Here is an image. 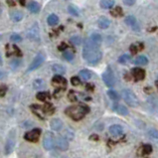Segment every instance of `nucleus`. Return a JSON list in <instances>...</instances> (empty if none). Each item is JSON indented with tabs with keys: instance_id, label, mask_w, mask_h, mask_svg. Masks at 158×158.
<instances>
[{
	"instance_id": "nucleus-38",
	"label": "nucleus",
	"mask_w": 158,
	"mask_h": 158,
	"mask_svg": "<svg viewBox=\"0 0 158 158\" xmlns=\"http://www.w3.org/2000/svg\"><path fill=\"white\" fill-rule=\"evenodd\" d=\"M129 51H130V53L132 55H136V53L138 52V47L136 44H131L130 47H129Z\"/></svg>"
},
{
	"instance_id": "nucleus-42",
	"label": "nucleus",
	"mask_w": 158,
	"mask_h": 158,
	"mask_svg": "<svg viewBox=\"0 0 158 158\" xmlns=\"http://www.w3.org/2000/svg\"><path fill=\"white\" fill-rule=\"evenodd\" d=\"M124 4H125V5H127V6H132L135 4V1H134V0H124Z\"/></svg>"
},
{
	"instance_id": "nucleus-31",
	"label": "nucleus",
	"mask_w": 158,
	"mask_h": 158,
	"mask_svg": "<svg viewBox=\"0 0 158 158\" xmlns=\"http://www.w3.org/2000/svg\"><path fill=\"white\" fill-rule=\"evenodd\" d=\"M50 96H49V92H38L36 96L37 99H38V101H45Z\"/></svg>"
},
{
	"instance_id": "nucleus-3",
	"label": "nucleus",
	"mask_w": 158,
	"mask_h": 158,
	"mask_svg": "<svg viewBox=\"0 0 158 158\" xmlns=\"http://www.w3.org/2000/svg\"><path fill=\"white\" fill-rule=\"evenodd\" d=\"M121 97L124 101L131 108H137L139 106V99L136 95L129 89H124L121 90Z\"/></svg>"
},
{
	"instance_id": "nucleus-19",
	"label": "nucleus",
	"mask_w": 158,
	"mask_h": 158,
	"mask_svg": "<svg viewBox=\"0 0 158 158\" xmlns=\"http://www.w3.org/2000/svg\"><path fill=\"white\" fill-rule=\"evenodd\" d=\"M153 151L152 145L150 144H144L140 149L138 150V155H148Z\"/></svg>"
},
{
	"instance_id": "nucleus-29",
	"label": "nucleus",
	"mask_w": 158,
	"mask_h": 158,
	"mask_svg": "<svg viewBox=\"0 0 158 158\" xmlns=\"http://www.w3.org/2000/svg\"><path fill=\"white\" fill-rule=\"evenodd\" d=\"M130 61H131V55L128 54H124L118 58V62L120 64H127V63H129Z\"/></svg>"
},
{
	"instance_id": "nucleus-6",
	"label": "nucleus",
	"mask_w": 158,
	"mask_h": 158,
	"mask_svg": "<svg viewBox=\"0 0 158 158\" xmlns=\"http://www.w3.org/2000/svg\"><path fill=\"white\" fill-rule=\"evenodd\" d=\"M27 36L31 41H40V30H39V26L37 23H35L33 26L28 30Z\"/></svg>"
},
{
	"instance_id": "nucleus-34",
	"label": "nucleus",
	"mask_w": 158,
	"mask_h": 158,
	"mask_svg": "<svg viewBox=\"0 0 158 158\" xmlns=\"http://www.w3.org/2000/svg\"><path fill=\"white\" fill-rule=\"evenodd\" d=\"M110 14L113 16V17H119V16H122L124 12H122V9L117 6V7H115L113 10H110Z\"/></svg>"
},
{
	"instance_id": "nucleus-47",
	"label": "nucleus",
	"mask_w": 158,
	"mask_h": 158,
	"mask_svg": "<svg viewBox=\"0 0 158 158\" xmlns=\"http://www.w3.org/2000/svg\"><path fill=\"white\" fill-rule=\"evenodd\" d=\"M90 140H99V135H97V134H94V135H92L90 137Z\"/></svg>"
},
{
	"instance_id": "nucleus-30",
	"label": "nucleus",
	"mask_w": 158,
	"mask_h": 158,
	"mask_svg": "<svg viewBox=\"0 0 158 158\" xmlns=\"http://www.w3.org/2000/svg\"><path fill=\"white\" fill-rule=\"evenodd\" d=\"M68 11H69V13L73 16H76V17H79V16H80V11H79V9L74 5H70L68 7Z\"/></svg>"
},
{
	"instance_id": "nucleus-16",
	"label": "nucleus",
	"mask_w": 158,
	"mask_h": 158,
	"mask_svg": "<svg viewBox=\"0 0 158 158\" xmlns=\"http://www.w3.org/2000/svg\"><path fill=\"white\" fill-rule=\"evenodd\" d=\"M27 8L29 9V11L31 13L37 14V13L40 12L41 7H40V4H39L37 1H30V2H28Z\"/></svg>"
},
{
	"instance_id": "nucleus-41",
	"label": "nucleus",
	"mask_w": 158,
	"mask_h": 158,
	"mask_svg": "<svg viewBox=\"0 0 158 158\" xmlns=\"http://www.w3.org/2000/svg\"><path fill=\"white\" fill-rule=\"evenodd\" d=\"M68 97H69V99H70L71 101H77V97H76V95L74 94L73 92H69Z\"/></svg>"
},
{
	"instance_id": "nucleus-12",
	"label": "nucleus",
	"mask_w": 158,
	"mask_h": 158,
	"mask_svg": "<svg viewBox=\"0 0 158 158\" xmlns=\"http://www.w3.org/2000/svg\"><path fill=\"white\" fill-rule=\"evenodd\" d=\"M131 75L136 81H142L145 78V71L141 68H133L131 70Z\"/></svg>"
},
{
	"instance_id": "nucleus-25",
	"label": "nucleus",
	"mask_w": 158,
	"mask_h": 158,
	"mask_svg": "<svg viewBox=\"0 0 158 158\" xmlns=\"http://www.w3.org/2000/svg\"><path fill=\"white\" fill-rule=\"evenodd\" d=\"M115 110L120 115H128V110L122 104H118L117 106H115Z\"/></svg>"
},
{
	"instance_id": "nucleus-7",
	"label": "nucleus",
	"mask_w": 158,
	"mask_h": 158,
	"mask_svg": "<svg viewBox=\"0 0 158 158\" xmlns=\"http://www.w3.org/2000/svg\"><path fill=\"white\" fill-rule=\"evenodd\" d=\"M44 61H45V57H44V55L41 54V53H39V54L34 58V60L32 61L31 64H30V66L28 67L27 72H32V71L37 70L42 64H43Z\"/></svg>"
},
{
	"instance_id": "nucleus-28",
	"label": "nucleus",
	"mask_w": 158,
	"mask_h": 158,
	"mask_svg": "<svg viewBox=\"0 0 158 158\" xmlns=\"http://www.w3.org/2000/svg\"><path fill=\"white\" fill-rule=\"evenodd\" d=\"M108 97H110V99H112V101H117L118 99H120V96L118 95V92H115V90H108Z\"/></svg>"
},
{
	"instance_id": "nucleus-24",
	"label": "nucleus",
	"mask_w": 158,
	"mask_h": 158,
	"mask_svg": "<svg viewBox=\"0 0 158 158\" xmlns=\"http://www.w3.org/2000/svg\"><path fill=\"white\" fill-rule=\"evenodd\" d=\"M47 22L50 26H55V25H57L59 23V17L56 14H51L47 18Z\"/></svg>"
},
{
	"instance_id": "nucleus-39",
	"label": "nucleus",
	"mask_w": 158,
	"mask_h": 158,
	"mask_svg": "<svg viewBox=\"0 0 158 158\" xmlns=\"http://www.w3.org/2000/svg\"><path fill=\"white\" fill-rule=\"evenodd\" d=\"M7 90H8V88H7L6 85L0 86V97H4V96H5Z\"/></svg>"
},
{
	"instance_id": "nucleus-15",
	"label": "nucleus",
	"mask_w": 158,
	"mask_h": 158,
	"mask_svg": "<svg viewBox=\"0 0 158 158\" xmlns=\"http://www.w3.org/2000/svg\"><path fill=\"white\" fill-rule=\"evenodd\" d=\"M110 133L115 136L121 135L124 133V127L119 124H113L110 127Z\"/></svg>"
},
{
	"instance_id": "nucleus-37",
	"label": "nucleus",
	"mask_w": 158,
	"mask_h": 158,
	"mask_svg": "<svg viewBox=\"0 0 158 158\" xmlns=\"http://www.w3.org/2000/svg\"><path fill=\"white\" fill-rule=\"evenodd\" d=\"M10 40L12 42H16V43H18V42H21L22 41V37L20 36V35L18 34H12L10 37Z\"/></svg>"
},
{
	"instance_id": "nucleus-35",
	"label": "nucleus",
	"mask_w": 158,
	"mask_h": 158,
	"mask_svg": "<svg viewBox=\"0 0 158 158\" xmlns=\"http://www.w3.org/2000/svg\"><path fill=\"white\" fill-rule=\"evenodd\" d=\"M63 57H64L65 60H67V61L72 62L74 60V58H75V55H74L72 52H69V51H64V53H63Z\"/></svg>"
},
{
	"instance_id": "nucleus-46",
	"label": "nucleus",
	"mask_w": 158,
	"mask_h": 158,
	"mask_svg": "<svg viewBox=\"0 0 158 158\" xmlns=\"http://www.w3.org/2000/svg\"><path fill=\"white\" fill-rule=\"evenodd\" d=\"M86 87H87V90H92L95 89V88H94L95 86L92 85V83H88V85L86 86Z\"/></svg>"
},
{
	"instance_id": "nucleus-13",
	"label": "nucleus",
	"mask_w": 158,
	"mask_h": 158,
	"mask_svg": "<svg viewBox=\"0 0 158 158\" xmlns=\"http://www.w3.org/2000/svg\"><path fill=\"white\" fill-rule=\"evenodd\" d=\"M52 83L54 86H62L63 89H65L67 86V80L65 78H63L62 76L56 75L54 78L52 79Z\"/></svg>"
},
{
	"instance_id": "nucleus-36",
	"label": "nucleus",
	"mask_w": 158,
	"mask_h": 158,
	"mask_svg": "<svg viewBox=\"0 0 158 158\" xmlns=\"http://www.w3.org/2000/svg\"><path fill=\"white\" fill-rule=\"evenodd\" d=\"M21 65V61L19 60L15 59V60H12V61L10 62V64H9V66H10V68L12 70H16L17 68H19Z\"/></svg>"
},
{
	"instance_id": "nucleus-51",
	"label": "nucleus",
	"mask_w": 158,
	"mask_h": 158,
	"mask_svg": "<svg viewBox=\"0 0 158 158\" xmlns=\"http://www.w3.org/2000/svg\"><path fill=\"white\" fill-rule=\"evenodd\" d=\"M20 4H21V5H23V6H24V5H25V4H26V3H25L24 1H20Z\"/></svg>"
},
{
	"instance_id": "nucleus-20",
	"label": "nucleus",
	"mask_w": 158,
	"mask_h": 158,
	"mask_svg": "<svg viewBox=\"0 0 158 158\" xmlns=\"http://www.w3.org/2000/svg\"><path fill=\"white\" fill-rule=\"evenodd\" d=\"M32 86H33V89L35 90H41L46 87V83L44 82V80H42V79H36V80L33 81Z\"/></svg>"
},
{
	"instance_id": "nucleus-44",
	"label": "nucleus",
	"mask_w": 158,
	"mask_h": 158,
	"mask_svg": "<svg viewBox=\"0 0 158 158\" xmlns=\"http://www.w3.org/2000/svg\"><path fill=\"white\" fill-rule=\"evenodd\" d=\"M144 92H146V94H148V95H150L152 92V88L151 87H146L144 88Z\"/></svg>"
},
{
	"instance_id": "nucleus-9",
	"label": "nucleus",
	"mask_w": 158,
	"mask_h": 158,
	"mask_svg": "<svg viewBox=\"0 0 158 158\" xmlns=\"http://www.w3.org/2000/svg\"><path fill=\"white\" fill-rule=\"evenodd\" d=\"M14 130H12L9 133L8 139L6 141L5 144V154H10L11 152L13 151L14 147H15V135H14Z\"/></svg>"
},
{
	"instance_id": "nucleus-18",
	"label": "nucleus",
	"mask_w": 158,
	"mask_h": 158,
	"mask_svg": "<svg viewBox=\"0 0 158 158\" xmlns=\"http://www.w3.org/2000/svg\"><path fill=\"white\" fill-rule=\"evenodd\" d=\"M90 40L97 46H101V44L103 43V37H101V34L99 33H92L90 37Z\"/></svg>"
},
{
	"instance_id": "nucleus-17",
	"label": "nucleus",
	"mask_w": 158,
	"mask_h": 158,
	"mask_svg": "<svg viewBox=\"0 0 158 158\" xmlns=\"http://www.w3.org/2000/svg\"><path fill=\"white\" fill-rule=\"evenodd\" d=\"M97 25L101 29H108L110 26V20L108 17H101L97 21Z\"/></svg>"
},
{
	"instance_id": "nucleus-11",
	"label": "nucleus",
	"mask_w": 158,
	"mask_h": 158,
	"mask_svg": "<svg viewBox=\"0 0 158 158\" xmlns=\"http://www.w3.org/2000/svg\"><path fill=\"white\" fill-rule=\"evenodd\" d=\"M55 147H58L60 150L65 151L69 148V141L66 138H64L63 136H59L55 140Z\"/></svg>"
},
{
	"instance_id": "nucleus-1",
	"label": "nucleus",
	"mask_w": 158,
	"mask_h": 158,
	"mask_svg": "<svg viewBox=\"0 0 158 158\" xmlns=\"http://www.w3.org/2000/svg\"><path fill=\"white\" fill-rule=\"evenodd\" d=\"M83 57L89 64L96 65L101 60L103 53L99 46L95 45L90 38L86 39L83 47Z\"/></svg>"
},
{
	"instance_id": "nucleus-33",
	"label": "nucleus",
	"mask_w": 158,
	"mask_h": 158,
	"mask_svg": "<svg viewBox=\"0 0 158 158\" xmlns=\"http://www.w3.org/2000/svg\"><path fill=\"white\" fill-rule=\"evenodd\" d=\"M70 42L75 46H80L82 44V38L80 36H73L70 38Z\"/></svg>"
},
{
	"instance_id": "nucleus-22",
	"label": "nucleus",
	"mask_w": 158,
	"mask_h": 158,
	"mask_svg": "<svg viewBox=\"0 0 158 158\" xmlns=\"http://www.w3.org/2000/svg\"><path fill=\"white\" fill-rule=\"evenodd\" d=\"M10 17L13 22H19L23 19V13L21 11H13V12H11Z\"/></svg>"
},
{
	"instance_id": "nucleus-14",
	"label": "nucleus",
	"mask_w": 158,
	"mask_h": 158,
	"mask_svg": "<svg viewBox=\"0 0 158 158\" xmlns=\"http://www.w3.org/2000/svg\"><path fill=\"white\" fill-rule=\"evenodd\" d=\"M64 127V124L60 118H54L51 121V128L53 129L54 131H60L61 129Z\"/></svg>"
},
{
	"instance_id": "nucleus-32",
	"label": "nucleus",
	"mask_w": 158,
	"mask_h": 158,
	"mask_svg": "<svg viewBox=\"0 0 158 158\" xmlns=\"http://www.w3.org/2000/svg\"><path fill=\"white\" fill-rule=\"evenodd\" d=\"M74 136H75L74 135V131L72 130L71 128H67L66 130H65V134L63 137L66 138L68 141H70V140H72V139H74Z\"/></svg>"
},
{
	"instance_id": "nucleus-2",
	"label": "nucleus",
	"mask_w": 158,
	"mask_h": 158,
	"mask_svg": "<svg viewBox=\"0 0 158 158\" xmlns=\"http://www.w3.org/2000/svg\"><path fill=\"white\" fill-rule=\"evenodd\" d=\"M90 112V108L86 104H77L66 108L65 113L74 120H80L85 117L87 113Z\"/></svg>"
},
{
	"instance_id": "nucleus-26",
	"label": "nucleus",
	"mask_w": 158,
	"mask_h": 158,
	"mask_svg": "<svg viewBox=\"0 0 158 158\" xmlns=\"http://www.w3.org/2000/svg\"><path fill=\"white\" fill-rule=\"evenodd\" d=\"M134 64L139 65V66H144L148 64V59L145 56H138L135 60H134Z\"/></svg>"
},
{
	"instance_id": "nucleus-23",
	"label": "nucleus",
	"mask_w": 158,
	"mask_h": 158,
	"mask_svg": "<svg viewBox=\"0 0 158 158\" xmlns=\"http://www.w3.org/2000/svg\"><path fill=\"white\" fill-rule=\"evenodd\" d=\"M115 2L113 0H103V1L99 2V5L103 9H110L115 6Z\"/></svg>"
},
{
	"instance_id": "nucleus-43",
	"label": "nucleus",
	"mask_w": 158,
	"mask_h": 158,
	"mask_svg": "<svg viewBox=\"0 0 158 158\" xmlns=\"http://www.w3.org/2000/svg\"><path fill=\"white\" fill-rule=\"evenodd\" d=\"M67 48H68V46H67V44H65V43H62L61 45L59 46V48H58V49H59L60 51H64V50H66Z\"/></svg>"
},
{
	"instance_id": "nucleus-50",
	"label": "nucleus",
	"mask_w": 158,
	"mask_h": 158,
	"mask_svg": "<svg viewBox=\"0 0 158 158\" xmlns=\"http://www.w3.org/2000/svg\"><path fill=\"white\" fill-rule=\"evenodd\" d=\"M3 64V61H2V58H1V55H0V66H2Z\"/></svg>"
},
{
	"instance_id": "nucleus-10",
	"label": "nucleus",
	"mask_w": 158,
	"mask_h": 158,
	"mask_svg": "<svg viewBox=\"0 0 158 158\" xmlns=\"http://www.w3.org/2000/svg\"><path fill=\"white\" fill-rule=\"evenodd\" d=\"M125 23H126L127 26H129L131 28L133 31L135 32H139L140 31V27H139L138 23H137V20H136V18L134 17V16H127L126 18H125Z\"/></svg>"
},
{
	"instance_id": "nucleus-27",
	"label": "nucleus",
	"mask_w": 158,
	"mask_h": 158,
	"mask_svg": "<svg viewBox=\"0 0 158 158\" xmlns=\"http://www.w3.org/2000/svg\"><path fill=\"white\" fill-rule=\"evenodd\" d=\"M80 76H81V78L83 79V80L88 81V80H90V79L92 78V72L89 71V70L83 69L80 72Z\"/></svg>"
},
{
	"instance_id": "nucleus-49",
	"label": "nucleus",
	"mask_w": 158,
	"mask_h": 158,
	"mask_svg": "<svg viewBox=\"0 0 158 158\" xmlns=\"http://www.w3.org/2000/svg\"><path fill=\"white\" fill-rule=\"evenodd\" d=\"M6 3L8 4L9 6H15V4H16L14 1H6Z\"/></svg>"
},
{
	"instance_id": "nucleus-45",
	"label": "nucleus",
	"mask_w": 158,
	"mask_h": 158,
	"mask_svg": "<svg viewBox=\"0 0 158 158\" xmlns=\"http://www.w3.org/2000/svg\"><path fill=\"white\" fill-rule=\"evenodd\" d=\"M13 48H14V51H15V53H17L18 56H22V53H21V51L18 49L16 46H13Z\"/></svg>"
},
{
	"instance_id": "nucleus-4",
	"label": "nucleus",
	"mask_w": 158,
	"mask_h": 158,
	"mask_svg": "<svg viewBox=\"0 0 158 158\" xmlns=\"http://www.w3.org/2000/svg\"><path fill=\"white\" fill-rule=\"evenodd\" d=\"M103 81L106 83V87H113L115 85L117 82V79H115V75L113 73L112 69L110 66L106 68V70L104 71V73L103 74Z\"/></svg>"
},
{
	"instance_id": "nucleus-40",
	"label": "nucleus",
	"mask_w": 158,
	"mask_h": 158,
	"mask_svg": "<svg viewBox=\"0 0 158 158\" xmlns=\"http://www.w3.org/2000/svg\"><path fill=\"white\" fill-rule=\"evenodd\" d=\"M71 83L73 86H79L81 85V79H79L78 77H73L71 78Z\"/></svg>"
},
{
	"instance_id": "nucleus-5",
	"label": "nucleus",
	"mask_w": 158,
	"mask_h": 158,
	"mask_svg": "<svg viewBox=\"0 0 158 158\" xmlns=\"http://www.w3.org/2000/svg\"><path fill=\"white\" fill-rule=\"evenodd\" d=\"M43 146L46 150H52L53 148H55V138L52 132H46L43 139Z\"/></svg>"
},
{
	"instance_id": "nucleus-8",
	"label": "nucleus",
	"mask_w": 158,
	"mask_h": 158,
	"mask_svg": "<svg viewBox=\"0 0 158 158\" xmlns=\"http://www.w3.org/2000/svg\"><path fill=\"white\" fill-rule=\"evenodd\" d=\"M41 135V129L40 128H34L32 129L31 131L25 133L24 135V139L25 140H28L30 142H37L40 138Z\"/></svg>"
},
{
	"instance_id": "nucleus-21",
	"label": "nucleus",
	"mask_w": 158,
	"mask_h": 158,
	"mask_svg": "<svg viewBox=\"0 0 158 158\" xmlns=\"http://www.w3.org/2000/svg\"><path fill=\"white\" fill-rule=\"evenodd\" d=\"M52 71L55 72V73L57 74V75H59V76H61V75H63V74L66 73V69H65V67L62 66V65H60V64L53 65V66H52Z\"/></svg>"
},
{
	"instance_id": "nucleus-48",
	"label": "nucleus",
	"mask_w": 158,
	"mask_h": 158,
	"mask_svg": "<svg viewBox=\"0 0 158 158\" xmlns=\"http://www.w3.org/2000/svg\"><path fill=\"white\" fill-rule=\"evenodd\" d=\"M6 77V73L3 71H0V80H2V79H4Z\"/></svg>"
}]
</instances>
